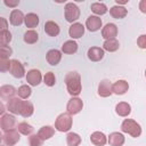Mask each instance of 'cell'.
<instances>
[{
	"mask_svg": "<svg viewBox=\"0 0 146 146\" xmlns=\"http://www.w3.org/2000/svg\"><path fill=\"white\" fill-rule=\"evenodd\" d=\"M65 84L70 95L76 97L81 94V90H82L81 76L78 72H68L65 76Z\"/></svg>",
	"mask_w": 146,
	"mask_h": 146,
	"instance_id": "6da1fadb",
	"label": "cell"
},
{
	"mask_svg": "<svg viewBox=\"0 0 146 146\" xmlns=\"http://www.w3.org/2000/svg\"><path fill=\"white\" fill-rule=\"evenodd\" d=\"M121 130L128 135H130L131 137H139L140 133H141V128L140 125L135 121V120H131V119H125L123 120L122 124H121Z\"/></svg>",
	"mask_w": 146,
	"mask_h": 146,
	"instance_id": "7a4b0ae2",
	"label": "cell"
},
{
	"mask_svg": "<svg viewBox=\"0 0 146 146\" xmlns=\"http://www.w3.org/2000/svg\"><path fill=\"white\" fill-rule=\"evenodd\" d=\"M55 128L60 132H66L72 128V117L68 113H62L55 121Z\"/></svg>",
	"mask_w": 146,
	"mask_h": 146,
	"instance_id": "3957f363",
	"label": "cell"
},
{
	"mask_svg": "<svg viewBox=\"0 0 146 146\" xmlns=\"http://www.w3.org/2000/svg\"><path fill=\"white\" fill-rule=\"evenodd\" d=\"M65 19L68 22V23H73L75 22L79 17H80V9L79 7L73 3V2H68L65 5Z\"/></svg>",
	"mask_w": 146,
	"mask_h": 146,
	"instance_id": "277c9868",
	"label": "cell"
},
{
	"mask_svg": "<svg viewBox=\"0 0 146 146\" xmlns=\"http://www.w3.org/2000/svg\"><path fill=\"white\" fill-rule=\"evenodd\" d=\"M2 141L6 146H15L19 141L18 130L11 129L9 131H5V133L2 135Z\"/></svg>",
	"mask_w": 146,
	"mask_h": 146,
	"instance_id": "5b68a950",
	"label": "cell"
},
{
	"mask_svg": "<svg viewBox=\"0 0 146 146\" xmlns=\"http://www.w3.org/2000/svg\"><path fill=\"white\" fill-rule=\"evenodd\" d=\"M82 107H83V103H82V99H80L79 97L71 98L66 105L67 113L71 115H74V114H78L79 112H81Z\"/></svg>",
	"mask_w": 146,
	"mask_h": 146,
	"instance_id": "8992f818",
	"label": "cell"
},
{
	"mask_svg": "<svg viewBox=\"0 0 146 146\" xmlns=\"http://www.w3.org/2000/svg\"><path fill=\"white\" fill-rule=\"evenodd\" d=\"M9 72L11 73L13 76L18 78V79H21V78H23L25 75L24 66L17 59H10V68H9Z\"/></svg>",
	"mask_w": 146,
	"mask_h": 146,
	"instance_id": "52a82bcc",
	"label": "cell"
},
{
	"mask_svg": "<svg viewBox=\"0 0 146 146\" xmlns=\"http://www.w3.org/2000/svg\"><path fill=\"white\" fill-rule=\"evenodd\" d=\"M117 34V27L115 24L113 23H107L103 30H102V36L105 39V40H112V39H115Z\"/></svg>",
	"mask_w": 146,
	"mask_h": 146,
	"instance_id": "ba28073f",
	"label": "cell"
},
{
	"mask_svg": "<svg viewBox=\"0 0 146 146\" xmlns=\"http://www.w3.org/2000/svg\"><path fill=\"white\" fill-rule=\"evenodd\" d=\"M15 123H16V119H15L14 115H10V114H3V115L1 116L0 125H1V129H2L3 131H9V130L14 129Z\"/></svg>",
	"mask_w": 146,
	"mask_h": 146,
	"instance_id": "9c48e42d",
	"label": "cell"
},
{
	"mask_svg": "<svg viewBox=\"0 0 146 146\" xmlns=\"http://www.w3.org/2000/svg\"><path fill=\"white\" fill-rule=\"evenodd\" d=\"M112 83L108 80H102L98 84V95L100 97H108L113 94V89H112Z\"/></svg>",
	"mask_w": 146,
	"mask_h": 146,
	"instance_id": "30bf717a",
	"label": "cell"
},
{
	"mask_svg": "<svg viewBox=\"0 0 146 146\" xmlns=\"http://www.w3.org/2000/svg\"><path fill=\"white\" fill-rule=\"evenodd\" d=\"M41 80H42V75L39 70H31L26 74V82L33 87L40 84Z\"/></svg>",
	"mask_w": 146,
	"mask_h": 146,
	"instance_id": "8fae6325",
	"label": "cell"
},
{
	"mask_svg": "<svg viewBox=\"0 0 146 146\" xmlns=\"http://www.w3.org/2000/svg\"><path fill=\"white\" fill-rule=\"evenodd\" d=\"M68 34L72 39H79L84 34V26L81 23H73L68 29Z\"/></svg>",
	"mask_w": 146,
	"mask_h": 146,
	"instance_id": "7c38bea8",
	"label": "cell"
},
{
	"mask_svg": "<svg viewBox=\"0 0 146 146\" xmlns=\"http://www.w3.org/2000/svg\"><path fill=\"white\" fill-rule=\"evenodd\" d=\"M86 26L90 32H96L102 27V19L98 16H89L86 21Z\"/></svg>",
	"mask_w": 146,
	"mask_h": 146,
	"instance_id": "4fadbf2b",
	"label": "cell"
},
{
	"mask_svg": "<svg viewBox=\"0 0 146 146\" xmlns=\"http://www.w3.org/2000/svg\"><path fill=\"white\" fill-rule=\"evenodd\" d=\"M88 58L91 62H99L104 58V49L99 48V47H91L88 49Z\"/></svg>",
	"mask_w": 146,
	"mask_h": 146,
	"instance_id": "5bb4252c",
	"label": "cell"
},
{
	"mask_svg": "<svg viewBox=\"0 0 146 146\" xmlns=\"http://www.w3.org/2000/svg\"><path fill=\"white\" fill-rule=\"evenodd\" d=\"M46 59L51 66H56L62 59V52L57 49H50L46 55Z\"/></svg>",
	"mask_w": 146,
	"mask_h": 146,
	"instance_id": "9a60e30c",
	"label": "cell"
},
{
	"mask_svg": "<svg viewBox=\"0 0 146 146\" xmlns=\"http://www.w3.org/2000/svg\"><path fill=\"white\" fill-rule=\"evenodd\" d=\"M25 19V16L23 15V13L18 9H14L11 13H10V16H9V21L11 23V25L14 26H19Z\"/></svg>",
	"mask_w": 146,
	"mask_h": 146,
	"instance_id": "2e32d148",
	"label": "cell"
},
{
	"mask_svg": "<svg viewBox=\"0 0 146 146\" xmlns=\"http://www.w3.org/2000/svg\"><path fill=\"white\" fill-rule=\"evenodd\" d=\"M112 89H113V94H115V95H123V94H125L128 91L129 84L124 80H119V81L113 83Z\"/></svg>",
	"mask_w": 146,
	"mask_h": 146,
	"instance_id": "e0dca14e",
	"label": "cell"
},
{
	"mask_svg": "<svg viewBox=\"0 0 146 146\" xmlns=\"http://www.w3.org/2000/svg\"><path fill=\"white\" fill-rule=\"evenodd\" d=\"M17 92V90L13 87V86H2L0 88V96L3 100H10L11 98H14V95Z\"/></svg>",
	"mask_w": 146,
	"mask_h": 146,
	"instance_id": "ac0fdd59",
	"label": "cell"
},
{
	"mask_svg": "<svg viewBox=\"0 0 146 146\" xmlns=\"http://www.w3.org/2000/svg\"><path fill=\"white\" fill-rule=\"evenodd\" d=\"M33 111H34V107H33V104L29 100H22V104H21V110H19V115H22L23 117H29L33 114Z\"/></svg>",
	"mask_w": 146,
	"mask_h": 146,
	"instance_id": "d6986e66",
	"label": "cell"
},
{
	"mask_svg": "<svg viewBox=\"0 0 146 146\" xmlns=\"http://www.w3.org/2000/svg\"><path fill=\"white\" fill-rule=\"evenodd\" d=\"M90 140H91V143H92L94 145H96V146H104V145L107 143L106 136H105L103 132H100V131H95V132H92L91 136H90Z\"/></svg>",
	"mask_w": 146,
	"mask_h": 146,
	"instance_id": "ffe728a7",
	"label": "cell"
},
{
	"mask_svg": "<svg viewBox=\"0 0 146 146\" xmlns=\"http://www.w3.org/2000/svg\"><path fill=\"white\" fill-rule=\"evenodd\" d=\"M107 141L111 146H122L124 144V136L120 132H112L110 133Z\"/></svg>",
	"mask_w": 146,
	"mask_h": 146,
	"instance_id": "44dd1931",
	"label": "cell"
},
{
	"mask_svg": "<svg viewBox=\"0 0 146 146\" xmlns=\"http://www.w3.org/2000/svg\"><path fill=\"white\" fill-rule=\"evenodd\" d=\"M59 31L60 30H59V26H58L57 23H55L52 21L46 22V24H44V32L48 35H50V36H57L59 34Z\"/></svg>",
	"mask_w": 146,
	"mask_h": 146,
	"instance_id": "7402d4cb",
	"label": "cell"
},
{
	"mask_svg": "<svg viewBox=\"0 0 146 146\" xmlns=\"http://www.w3.org/2000/svg\"><path fill=\"white\" fill-rule=\"evenodd\" d=\"M110 14L113 18H116V19H121V18H124L128 14V10L122 7V6H114L110 9Z\"/></svg>",
	"mask_w": 146,
	"mask_h": 146,
	"instance_id": "603a6c76",
	"label": "cell"
},
{
	"mask_svg": "<svg viewBox=\"0 0 146 146\" xmlns=\"http://www.w3.org/2000/svg\"><path fill=\"white\" fill-rule=\"evenodd\" d=\"M21 104L22 100L19 98H11L10 100H8L7 103V110L13 113V114H19V110H21Z\"/></svg>",
	"mask_w": 146,
	"mask_h": 146,
	"instance_id": "cb8c5ba5",
	"label": "cell"
},
{
	"mask_svg": "<svg viewBox=\"0 0 146 146\" xmlns=\"http://www.w3.org/2000/svg\"><path fill=\"white\" fill-rule=\"evenodd\" d=\"M24 23H25L26 27H30V29L36 27L38 24H39V16H38L36 14H34V13H29V14L25 16Z\"/></svg>",
	"mask_w": 146,
	"mask_h": 146,
	"instance_id": "d4e9b609",
	"label": "cell"
},
{
	"mask_svg": "<svg viewBox=\"0 0 146 146\" xmlns=\"http://www.w3.org/2000/svg\"><path fill=\"white\" fill-rule=\"evenodd\" d=\"M76 50H78V43L74 40H68V41L64 42L62 46V51L64 54H68V55L75 54Z\"/></svg>",
	"mask_w": 146,
	"mask_h": 146,
	"instance_id": "484cf974",
	"label": "cell"
},
{
	"mask_svg": "<svg viewBox=\"0 0 146 146\" xmlns=\"http://www.w3.org/2000/svg\"><path fill=\"white\" fill-rule=\"evenodd\" d=\"M115 112L120 116H128L131 112V106L125 102H121L115 106Z\"/></svg>",
	"mask_w": 146,
	"mask_h": 146,
	"instance_id": "4316f807",
	"label": "cell"
},
{
	"mask_svg": "<svg viewBox=\"0 0 146 146\" xmlns=\"http://www.w3.org/2000/svg\"><path fill=\"white\" fill-rule=\"evenodd\" d=\"M54 133H55V130L50 125H44V127L40 128V130L38 131V135L42 140H47V139L51 138L54 136Z\"/></svg>",
	"mask_w": 146,
	"mask_h": 146,
	"instance_id": "83f0119b",
	"label": "cell"
},
{
	"mask_svg": "<svg viewBox=\"0 0 146 146\" xmlns=\"http://www.w3.org/2000/svg\"><path fill=\"white\" fill-rule=\"evenodd\" d=\"M120 47V43L116 39H112V40H105V42L103 43V48L104 50H107L110 52L116 51Z\"/></svg>",
	"mask_w": 146,
	"mask_h": 146,
	"instance_id": "f1b7e54d",
	"label": "cell"
},
{
	"mask_svg": "<svg viewBox=\"0 0 146 146\" xmlns=\"http://www.w3.org/2000/svg\"><path fill=\"white\" fill-rule=\"evenodd\" d=\"M39 39V34L34 31V30H29L24 33V41L29 44H33L38 41Z\"/></svg>",
	"mask_w": 146,
	"mask_h": 146,
	"instance_id": "f546056e",
	"label": "cell"
},
{
	"mask_svg": "<svg viewBox=\"0 0 146 146\" xmlns=\"http://www.w3.org/2000/svg\"><path fill=\"white\" fill-rule=\"evenodd\" d=\"M66 143L68 146H79L81 143V137L75 132H68L66 136Z\"/></svg>",
	"mask_w": 146,
	"mask_h": 146,
	"instance_id": "4dcf8cb0",
	"label": "cell"
},
{
	"mask_svg": "<svg viewBox=\"0 0 146 146\" xmlns=\"http://www.w3.org/2000/svg\"><path fill=\"white\" fill-rule=\"evenodd\" d=\"M90 8L96 15H104L107 13V7L102 2H94Z\"/></svg>",
	"mask_w": 146,
	"mask_h": 146,
	"instance_id": "1f68e13d",
	"label": "cell"
},
{
	"mask_svg": "<svg viewBox=\"0 0 146 146\" xmlns=\"http://www.w3.org/2000/svg\"><path fill=\"white\" fill-rule=\"evenodd\" d=\"M31 92H32V90L27 84H23L17 89V95L22 99H27L31 96Z\"/></svg>",
	"mask_w": 146,
	"mask_h": 146,
	"instance_id": "d6a6232c",
	"label": "cell"
},
{
	"mask_svg": "<svg viewBox=\"0 0 146 146\" xmlns=\"http://www.w3.org/2000/svg\"><path fill=\"white\" fill-rule=\"evenodd\" d=\"M17 130H18V132H21L22 135L27 136V135H31V133L33 132V127H32L31 124L26 123V122H21V123H18V125H17Z\"/></svg>",
	"mask_w": 146,
	"mask_h": 146,
	"instance_id": "836d02e7",
	"label": "cell"
},
{
	"mask_svg": "<svg viewBox=\"0 0 146 146\" xmlns=\"http://www.w3.org/2000/svg\"><path fill=\"white\" fill-rule=\"evenodd\" d=\"M11 41V33L7 30L0 32V44L1 46H7Z\"/></svg>",
	"mask_w": 146,
	"mask_h": 146,
	"instance_id": "e575fe53",
	"label": "cell"
},
{
	"mask_svg": "<svg viewBox=\"0 0 146 146\" xmlns=\"http://www.w3.org/2000/svg\"><path fill=\"white\" fill-rule=\"evenodd\" d=\"M43 82L46 86L48 87H52L55 83H56V78H55V74L52 72H48L44 74L43 76Z\"/></svg>",
	"mask_w": 146,
	"mask_h": 146,
	"instance_id": "d590c367",
	"label": "cell"
},
{
	"mask_svg": "<svg viewBox=\"0 0 146 146\" xmlns=\"http://www.w3.org/2000/svg\"><path fill=\"white\" fill-rule=\"evenodd\" d=\"M42 139L39 137V135H31L29 137V144L30 146H41L42 145Z\"/></svg>",
	"mask_w": 146,
	"mask_h": 146,
	"instance_id": "8d00e7d4",
	"label": "cell"
},
{
	"mask_svg": "<svg viewBox=\"0 0 146 146\" xmlns=\"http://www.w3.org/2000/svg\"><path fill=\"white\" fill-rule=\"evenodd\" d=\"M13 54V50L10 47L8 46H1V59L2 60H7L9 59L10 55Z\"/></svg>",
	"mask_w": 146,
	"mask_h": 146,
	"instance_id": "74e56055",
	"label": "cell"
},
{
	"mask_svg": "<svg viewBox=\"0 0 146 146\" xmlns=\"http://www.w3.org/2000/svg\"><path fill=\"white\" fill-rule=\"evenodd\" d=\"M9 68H10V60L9 59H7V60H2L1 59V62H0V71L1 72H7V71H9Z\"/></svg>",
	"mask_w": 146,
	"mask_h": 146,
	"instance_id": "f35d334b",
	"label": "cell"
},
{
	"mask_svg": "<svg viewBox=\"0 0 146 146\" xmlns=\"http://www.w3.org/2000/svg\"><path fill=\"white\" fill-rule=\"evenodd\" d=\"M137 44H138L139 48H141V49H146V34L140 35V36L137 39Z\"/></svg>",
	"mask_w": 146,
	"mask_h": 146,
	"instance_id": "ab89813d",
	"label": "cell"
},
{
	"mask_svg": "<svg viewBox=\"0 0 146 146\" xmlns=\"http://www.w3.org/2000/svg\"><path fill=\"white\" fill-rule=\"evenodd\" d=\"M139 9H140L141 13L146 14V0H141L139 2Z\"/></svg>",
	"mask_w": 146,
	"mask_h": 146,
	"instance_id": "60d3db41",
	"label": "cell"
},
{
	"mask_svg": "<svg viewBox=\"0 0 146 146\" xmlns=\"http://www.w3.org/2000/svg\"><path fill=\"white\" fill-rule=\"evenodd\" d=\"M3 2H5V5L8 6V7H16V6L19 3L18 0H16V1H7V0H5Z\"/></svg>",
	"mask_w": 146,
	"mask_h": 146,
	"instance_id": "b9f144b4",
	"label": "cell"
},
{
	"mask_svg": "<svg viewBox=\"0 0 146 146\" xmlns=\"http://www.w3.org/2000/svg\"><path fill=\"white\" fill-rule=\"evenodd\" d=\"M1 23H2V26H1V31H5V30H7V21L3 18V17H1Z\"/></svg>",
	"mask_w": 146,
	"mask_h": 146,
	"instance_id": "7bdbcfd3",
	"label": "cell"
},
{
	"mask_svg": "<svg viewBox=\"0 0 146 146\" xmlns=\"http://www.w3.org/2000/svg\"><path fill=\"white\" fill-rule=\"evenodd\" d=\"M128 1H119V0H116V3H117V6L119 5H124V3H127Z\"/></svg>",
	"mask_w": 146,
	"mask_h": 146,
	"instance_id": "ee69618b",
	"label": "cell"
},
{
	"mask_svg": "<svg viewBox=\"0 0 146 146\" xmlns=\"http://www.w3.org/2000/svg\"><path fill=\"white\" fill-rule=\"evenodd\" d=\"M145 76H146V70H145Z\"/></svg>",
	"mask_w": 146,
	"mask_h": 146,
	"instance_id": "f6af8a7d",
	"label": "cell"
}]
</instances>
